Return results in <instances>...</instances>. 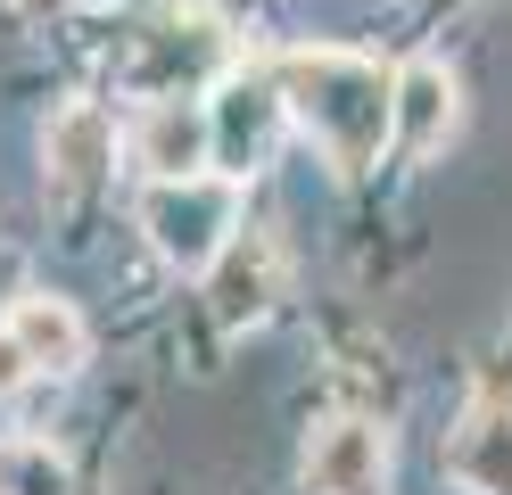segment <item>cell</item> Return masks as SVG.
<instances>
[{
	"label": "cell",
	"instance_id": "cell-1",
	"mask_svg": "<svg viewBox=\"0 0 512 495\" xmlns=\"http://www.w3.org/2000/svg\"><path fill=\"white\" fill-rule=\"evenodd\" d=\"M290 124L323 149L331 174H372L380 149H397V75H380V58L356 50H290L273 66Z\"/></svg>",
	"mask_w": 512,
	"mask_h": 495
},
{
	"label": "cell",
	"instance_id": "cell-2",
	"mask_svg": "<svg viewBox=\"0 0 512 495\" xmlns=\"http://www.w3.org/2000/svg\"><path fill=\"white\" fill-rule=\"evenodd\" d=\"M141 231L149 248L174 264V273H215L223 248L240 240V190L223 174H199V182H149L141 190Z\"/></svg>",
	"mask_w": 512,
	"mask_h": 495
},
{
	"label": "cell",
	"instance_id": "cell-3",
	"mask_svg": "<svg viewBox=\"0 0 512 495\" xmlns=\"http://www.w3.org/2000/svg\"><path fill=\"white\" fill-rule=\"evenodd\" d=\"M223 75H232V33H223L215 9H166V17H149L133 66H124V83H133L149 108H157V99H199Z\"/></svg>",
	"mask_w": 512,
	"mask_h": 495
},
{
	"label": "cell",
	"instance_id": "cell-4",
	"mask_svg": "<svg viewBox=\"0 0 512 495\" xmlns=\"http://www.w3.org/2000/svg\"><path fill=\"white\" fill-rule=\"evenodd\" d=\"M207 116H215V165H223V182L256 174V165L273 157V132L290 124L273 75H223L215 99H207Z\"/></svg>",
	"mask_w": 512,
	"mask_h": 495
},
{
	"label": "cell",
	"instance_id": "cell-5",
	"mask_svg": "<svg viewBox=\"0 0 512 495\" xmlns=\"http://www.w3.org/2000/svg\"><path fill=\"white\" fill-rule=\"evenodd\" d=\"M133 165L149 182H199L215 165V116L199 99H157L133 124Z\"/></svg>",
	"mask_w": 512,
	"mask_h": 495
},
{
	"label": "cell",
	"instance_id": "cell-6",
	"mask_svg": "<svg viewBox=\"0 0 512 495\" xmlns=\"http://www.w3.org/2000/svg\"><path fill=\"white\" fill-rule=\"evenodd\" d=\"M389 479V429L364 413H339L306 446V495H380Z\"/></svg>",
	"mask_w": 512,
	"mask_h": 495
},
{
	"label": "cell",
	"instance_id": "cell-7",
	"mask_svg": "<svg viewBox=\"0 0 512 495\" xmlns=\"http://www.w3.org/2000/svg\"><path fill=\"white\" fill-rule=\"evenodd\" d=\"M42 165H50V190H100L108 182V165H116V132L100 116V99H67L50 124H42Z\"/></svg>",
	"mask_w": 512,
	"mask_h": 495
},
{
	"label": "cell",
	"instance_id": "cell-8",
	"mask_svg": "<svg viewBox=\"0 0 512 495\" xmlns=\"http://www.w3.org/2000/svg\"><path fill=\"white\" fill-rule=\"evenodd\" d=\"M273 289H281V248L265 240V231H240L232 248H223V264L207 273V306L223 330H248L273 314Z\"/></svg>",
	"mask_w": 512,
	"mask_h": 495
},
{
	"label": "cell",
	"instance_id": "cell-9",
	"mask_svg": "<svg viewBox=\"0 0 512 495\" xmlns=\"http://www.w3.org/2000/svg\"><path fill=\"white\" fill-rule=\"evenodd\" d=\"M0 330L17 339V355L34 363V372H75L83 347H91L83 314L67 306V297H50V289H17V297H9V314H0Z\"/></svg>",
	"mask_w": 512,
	"mask_h": 495
},
{
	"label": "cell",
	"instance_id": "cell-10",
	"mask_svg": "<svg viewBox=\"0 0 512 495\" xmlns=\"http://www.w3.org/2000/svg\"><path fill=\"white\" fill-rule=\"evenodd\" d=\"M455 116H463V91L438 58H405L397 66V149L405 157H430L455 141Z\"/></svg>",
	"mask_w": 512,
	"mask_h": 495
},
{
	"label": "cell",
	"instance_id": "cell-11",
	"mask_svg": "<svg viewBox=\"0 0 512 495\" xmlns=\"http://www.w3.org/2000/svg\"><path fill=\"white\" fill-rule=\"evenodd\" d=\"M446 471L463 495H512V405H471L455 446H446Z\"/></svg>",
	"mask_w": 512,
	"mask_h": 495
},
{
	"label": "cell",
	"instance_id": "cell-12",
	"mask_svg": "<svg viewBox=\"0 0 512 495\" xmlns=\"http://www.w3.org/2000/svg\"><path fill=\"white\" fill-rule=\"evenodd\" d=\"M0 495H67V462L42 438H25V446L0 454Z\"/></svg>",
	"mask_w": 512,
	"mask_h": 495
},
{
	"label": "cell",
	"instance_id": "cell-13",
	"mask_svg": "<svg viewBox=\"0 0 512 495\" xmlns=\"http://www.w3.org/2000/svg\"><path fill=\"white\" fill-rule=\"evenodd\" d=\"M25 380H34V363H25V355H17V339L0 330V396H17Z\"/></svg>",
	"mask_w": 512,
	"mask_h": 495
},
{
	"label": "cell",
	"instance_id": "cell-14",
	"mask_svg": "<svg viewBox=\"0 0 512 495\" xmlns=\"http://www.w3.org/2000/svg\"><path fill=\"white\" fill-rule=\"evenodd\" d=\"M9 9H17L25 25H50V17H67V9H75V0H9Z\"/></svg>",
	"mask_w": 512,
	"mask_h": 495
}]
</instances>
